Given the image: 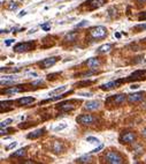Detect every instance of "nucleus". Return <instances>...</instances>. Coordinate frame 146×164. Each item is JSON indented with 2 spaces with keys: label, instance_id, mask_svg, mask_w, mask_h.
I'll use <instances>...</instances> for the list:
<instances>
[{
  "label": "nucleus",
  "instance_id": "40",
  "mask_svg": "<svg viewBox=\"0 0 146 164\" xmlns=\"http://www.w3.org/2000/svg\"><path fill=\"white\" fill-rule=\"evenodd\" d=\"M93 72H86V73H83V74H80V76H90V75H92Z\"/></svg>",
  "mask_w": 146,
  "mask_h": 164
},
{
  "label": "nucleus",
  "instance_id": "14",
  "mask_svg": "<svg viewBox=\"0 0 146 164\" xmlns=\"http://www.w3.org/2000/svg\"><path fill=\"white\" fill-rule=\"evenodd\" d=\"M99 102L98 101H89V102H86L85 103V105H84V108L86 110H89V111H93V110H97L99 108Z\"/></svg>",
  "mask_w": 146,
  "mask_h": 164
},
{
  "label": "nucleus",
  "instance_id": "49",
  "mask_svg": "<svg viewBox=\"0 0 146 164\" xmlns=\"http://www.w3.org/2000/svg\"><path fill=\"white\" fill-rule=\"evenodd\" d=\"M19 1H22V0H19Z\"/></svg>",
  "mask_w": 146,
  "mask_h": 164
},
{
  "label": "nucleus",
  "instance_id": "31",
  "mask_svg": "<svg viewBox=\"0 0 146 164\" xmlns=\"http://www.w3.org/2000/svg\"><path fill=\"white\" fill-rule=\"evenodd\" d=\"M41 29L44 31H48L51 29V23H45V24H41Z\"/></svg>",
  "mask_w": 146,
  "mask_h": 164
},
{
  "label": "nucleus",
  "instance_id": "24",
  "mask_svg": "<svg viewBox=\"0 0 146 164\" xmlns=\"http://www.w3.org/2000/svg\"><path fill=\"white\" fill-rule=\"evenodd\" d=\"M90 161V156H83V157H80L76 160L77 163H88Z\"/></svg>",
  "mask_w": 146,
  "mask_h": 164
},
{
  "label": "nucleus",
  "instance_id": "27",
  "mask_svg": "<svg viewBox=\"0 0 146 164\" xmlns=\"http://www.w3.org/2000/svg\"><path fill=\"white\" fill-rule=\"evenodd\" d=\"M67 128V124H60V125H58L56 127H54V131L55 132H59V131H62V129H65Z\"/></svg>",
  "mask_w": 146,
  "mask_h": 164
},
{
  "label": "nucleus",
  "instance_id": "2",
  "mask_svg": "<svg viewBox=\"0 0 146 164\" xmlns=\"http://www.w3.org/2000/svg\"><path fill=\"white\" fill-rule=\"evenodd\" d=\"M90 35L94 40H101L104 37H106L107 35V29L103 26H97V27L92 28L90 30Z\"/></svg>",
  "mask_w": 146,
  "mask_h": 164
},
{
  "label": "nucleus",
  "instance_id": "5",
  "mask_svg": "<svg viewBox=\"0 0 146 164\" xmlns=\"http://www.w3.org/2000/svg\"><path fill=\"white\" fill-rule=\"evenodd\" d=\"M58 60H59V58L58 57H51V58H46V59H44L43 61H40L39 63V66L41 68H50V67H52L54 66L56 63H58Z\"/></svg>",
  "mask_w": 146,
  "mask_h": 164
},
{
  "label": "nucleus",
  "instance_id": "28",
  "mask_svg": "<svg viewBox=\"0 0 146 164\" xmlns=\"http://www.w3.org/2000/svg\"><path fill=\"white\" fill-rule=\"evenodd\" d=\"M12 122H13V120H12L11 118H8V119H6V120H2V122H1V124H0V127H1V128H5V127H6L8 124H11Z\"/></svg>",
  "mask_w": 146,
  "mask_h": 164
},
{
  "label": "nucleus",
  "instance_id": "21",
  "mask_svg": "<svg viewBox=\"0 0 146 164\" xmlns=\"http://www.w3.org/2000/svg\"><path fill=\"white\" fill-rule=\"evenodd\" d=\"M26 155V148H21L17 151H15L12 154V157H23Z\"/></svg>",
  "mask_w": 146,
  "mask_h": 164
},
{
  "label": "nucleus",
  "instance_id": "1",
  "mask_svg": "<svg viewBox=\"0 0 146 164\" xmlns=\"http://www.w3.org/2000/svg\"><path fill=\"white\" fill-rule=\"evenodd\" d=\"M105 161L106 163L108 164H120V163H123V158L121 157L119 152L116 151H107L106 155H105Z\"/></svg>",
  "mask_w": 146,
  "mask_h": 164
},
{
  "label": "nucleus",
  "instance_id": "46",
  "mask_svg": "<svg viewBox=\"0 0 146 164\" xmlns=\"http://www.w3.org/2000/svg\"><path fill=\"white\" fill-rule=\"evenodd\" d=\"M139 20H146V14L144 16H139Z\"/></svg>",
  "mask_w": 146,
  "mask_h": 164
},
{
  "label": "nucleus",
  "instance_id": "43",
  "mask_svg": "<svg viewBox=\"0 0 146 164\" xmlns=\"http://www.w3.org/2000/svg\"><path fill=\"white\" fill-rule=\"evenodd\" d=\"M26 14H27V12H26V11H23V12H21V13L19 14V17H22V16H24Z\"/></svg>",
  "mask_w": 146,
  "mask_h": 164
},
{
  "label": "nucleus",
  "instance_id": "8",
  "mask_svg": "<svg viewBox=\"0 0 146 164\" xmlns=\"http://www.w3.org/2000/svg\"><path fill=\"white\" fill-rule=\"evenodd\" d=\"M135 139H136V135L131 133V132H127V133H124V134H122L121 137H120V141L122 142V143H131L135 141Z\"/></svg>",
  "mask_w": 146,
  "mask_h": 164
},
{
  "label": "nucleus",
  "instance_id": "6",
  "mask_svg": "<svg viewBox=\"0 0 146 164\" xmlns=\"http://www.w3.org/2000/svg\"><path fill=\"white\" fill-rule=\"evenodd\" d=\"M146 74V70H135L132 74H130L127 79V81H136V80H142L144 79Z\"/></svg>",
  "mask_w": 146,
  "mask_h": 164
},
{
  "label": "nucleus",
  "instance_id": "30",
  "mask_svg": "<svg viewBox=\"0 0 146 164\" xmlns=\"http://www.w3.org/2000/svg\"><path fill=\"white\" fill-rule=\"evenodd\" d=\"M86 141L88 142H91V143H99V140L97 137H86Z\"/></svg>",
  "mask_w": 146,
  "mask_h": 164
},
{
  "label": "nucleus",
  "instance_id": "25",
  "mask_svg": "<svg viewBox=\"0 0 146 164\" xmlns=\"http://www.w3.org/2000/svg\"><path fill=\"white\" fill-rule=\"evenodd\" d=\"M145 29H146V24H137V26L133 27V30H135L136 32L143 31V30H145Z\"/></svg>",
  "mask_w": 146,
  "mask_h": 164
},
{
  "label": "nucleus",
  "instance_id": "12",
  "mask_svg": "<svg viewBox=\"0 0 146 164\" xmlns=\"http://www.w3.org/2000/svg\"><path fill=\"white\" fill-rule=\"evenodd\" d=\"M105 2H106V0H89L86 4H89V5H90L91 9H95V8L101 7Z\"/></svg>",
  "mask_w": 146,
  "mask_h": 164
},
{
  "label": "nucleus",
  "instance_id": "22",
  "mask_svg": "<svg viewBox=\"0 0 146 164\" xmlns=\"http://www.w3.org/2000/svg\"><path fill=\"white\" fill-rule=\"evenodd\" d=\"M67 89V86H62V87H60V88H56V89H54L52 90L51 93H50V95H55V94H61V93H63L65 90Z\"/></svg>",
  "mask_w": 146,
  "mask_h": 164
},
{
  "label": "nucleus",
  "instance_id": "20",
  "mask_svg": "<svg viewBox=\"0 0 146 164\" xmlns=\"http://www.w3.org/2000/svg\"><path fill=\"white\" fill-rule=\"evenodd\" d=\"M23 90V88H20V87H14L11 89H6L4 93L5 94H16V93H21Z\"/></svg>",
  "mask_w": 146,
  "mask_h": 164
},
{
  "label": "nucleus",
  "instance_id": "13",
  "mask_svg": "<svg viewBox=\"0 0 146 164\" xmlns=\"http://www.w3.org/2000/svg\"><path fill=\"white\" fill-rule=\"evenodd\" d=\"M58 108L61 110V111H65V112H67V111H71V110H74L75 105H73V103H71V102H63V103H60Z\"/></svg>",
  "mask_w": 146,
  "mask_h": 164
},
{
  "label": "nucleus",
  "instance_id": "35",
  "mask_svg": "<svg viewBox=\"0 0 146 164\" xmlns=\"http://www.w3.org/2000/svg\"><path fill=\"white\" fill-rule=\"evenodd\" d=\"M8 104H13V101H6V102H1V108L4 106H8Z\"/></svg>",
  "mask_w": 146,
  "mask_h": 164
},
{
  "label": "nucleus",
  "instance_id": "44",
  "mask_svg": "<svg viewBox=\"0 0 146 164\" xmlns=\"http://www.w3.org/2000/svg\"><path fill=\"white\" fill-rule=\"evenodd\" d=\"M130 88H131V89H138V88H139V86H138V84H132Z\"/></svg>",
  "mask_w": 146,
  "mask_h": 164
},
{
  "label": "nucleus",
  "instance_id": "39",
  "mask_svg": "<svg viewBox=\"0 0 146 164\" xmlns=\"http://www.w3.org/2000/svg\"><path fill=\"white\" fill-rule=\"evenodd\" d=\"M56 75H59V73H54V74H48V75H47V79H48V80H51V79H54V76H56Z\"/></svg>",
  "mask_w": 146,
  "mask_h": 164
},
{
  "label": "nucleus",
  "instance_id": "10",
  "mask_svg": "<svg viewBox=\"0 0 146 164\" xmlns=\"http://www.w3.org/2000/svg\"><path fill=\"white\" fill-rule=\"evenodd\" d=\"M15 80H17V76L15 75H5V76H1V84H12L14 83Z\"/></svg>",
  "mask_w": 146,
  "mask_h": 164
},
{
  "label": "nucleus",
  "instance_id": "4",
  "mask_svg": "<svg viewBox=\"0 0 146 164\" xmlns=\"http://www.w3.org/2000/svg\"><path fill=\"white\" fill-rule=\"evenodd\" d=\"M76 122L82 125H91L95 122V118L92 114H80L76 118Z\"/></svg>",
  "mask_w": 146,
  "mask_h": 164
},
{
  "label": "nucleus",
  "instance_id": "37",
  "mask_svg": "<svg viewBox=\"0 0 146 164\" xmlns=\"http://www.w3.org/2000/svg\"><path fill=\"white\" fill-rule=\"evenodd\" d=\"M14 42H15L14 40H7V41H5V45H6V46H9V45L13 44Z\"/></svg>",
  "mask_w": 146,
  "mask_h": 164
},
{
  "label": "nucleus",
  "instance_id": "42",
  "mask_svg": "<svg viewBox=\"0 0 146 164\" xmlns=\"http://www.w3.org/2000/svg\"><path fill=\"white\" fill-rule=\"evenodd\" d=\"M27 75H30V76H37V73H36V72H28Z\"/></svg>",
  "mask_w": 146,
  "mask_h": 164
},
{
  "label": "nucleus",
  "instance_id": "33",
  "mask_svg": "<svg viewBox=\"0 0 146 164\" xmlns=\"http://www.w3.org/2000/svg\"><path fill=\"white\" fill-rule=\"evenodd\" d=\"M16 146H17V142H15V141H14V142H12L11 145H8V146L6 147V149H7V150H11V149H13V148H15Z\"/></svg>",
  "mask_w": 146,
  "mask_h": 164
},
{
  "label": "nucleus",
  "instance_id": "7",
  "mask_svg": "<svg viewBox=\"0 0 146 164\" xmlns=\"http://www.w3.org/2000/svg\"><path fill=\"white\" fill-rule=\"evenodd\" d=\"M122 82H124V80H116V81L107 82L105 84H101V86H100V89H103V90H110V89H113V88L119 87Z\"/></svg>",
  "mask_w": 146,
  "mask_h": 164
},
{
  "label": "nucleus",
  "instance_id": "11",
  "mask_svg": "<svg viewBox=\"0 0 146 164\" xmlns=\"http://www.w3.org/2000/svg\"><path fill=\"white\" fill-rule=\"evenodd\" d=\"M35 102V98L33 97H22V98H19L17 99V104L20 106H23V105H29L31 103Z\"/></svg>",
  "mask_w": 146,
  "mask_h": 164
},
{
  "label": "nucleus",
  "instance_id": "38",
  "mask_svg": "<svg viewBox=\"0 0 146 164\" xmlns=\"http://www.w3.org/2000/svg\"><path fill=\"white\" fill-rule=\"evenodd\" d=\"M38 84H43V80H37L31 83V86H38Z\"/></svg>",
  "mask_w": 146,
  "mask_h": 164
},
{
  "label": "nucleus",
  "instance_id": "18",
  "mask_svg": "<svg viewBox=\"0 0 146 164\" xmlns=\"http://www.w3.org/2000/svg\"><path fill=\"white\" fill-rule=\"evenodd\" d=\"M112 50V44H104L97 49V53H106Z\"/></svg>",
  "mask_w": 146,
  "mask_h": 164
},
{
  "label": "nucleus",
  "instance_id": "9",
  "mask_svg": "<svg viewBox=\"0 0 146 164\" xmlns=\"http://www.w3.org/2000/svg\"><path fill=\"white\" fill-rule=\"evenodd\" d=\"M143 98H144V93H143V91L133 93V94L128 95V101H129V103H137V102H140Z\"/></svg>",
  "mask_w": 146,
  "mask_h": 164
},
{
  "label": "nucleus",
  "instance_id": "48",
  "mask_svg": "<svg viewBox=\"0 0 146 164\" xmlns=\"http://www.w3.org/2000/svg\"><path fill=\"white\" fill-rule=\"evenodd\" d=\"M137 1H139V2H145L146 0H137Z\"/></svg>",
  "mask_w": 146,
  "mask_h": 164
},
{
  "label": "nucleus",
  "instance_id": "16",
  "mask_svg": "<svg viewBox=\"0 0 146 164\" xmlns=\"http://www.w3.org/2000/svg\"><path fill=\"white\" fill-rule=\"evenodd\" d=\"M45 133V128H39V129H36V131H33V132H31V133H29L27 135L28 139H37V137H41L43 134Z\"/></svg>",
  "mask_w": 146,
  "mask_h": 164
},
{
  "label": "nucleus",
  "instance_id": "23",
  "mask_svg": "<svg viewBox=\"0 0 146 164\" xmlns=\"http://www.w3.org/2000/svg\"><path fill=\"white\" fill-rule=\"evenodd\" d=\"M76 37H77V34H75V32H71V34H68L66 37H65V41H67V42L75 41V40H76Z\"/></svg>",
  "mask_w": 146,
  "mask_h": 164
},
{
  "label": "nucleus",
  "instance_id": "19",
  "mask_svg": "<svg viewBox=\"0 0 146 164\" xmlns=\"http://www.w3.org/2000/svg\"><path fill=\"white\" fill-rule=\"evenodd\" d=\"M63 149V146H62V143L61 142H59V141H54L53 145H52V150L54 152H56V154H59V152H61Z\"/></svg>",
  "mask_w": 146,
  "mask_h": 164
},
{
  "label": "nucleus",
  "instance_id": "15",
  "mask_svg": "<svg viewBox=\"0 0 146 164\" xmlns=\"http://www.w3.org/2000/svg\"><path fill=\"white\" fill-rule=\"evenodd\" d=\"M112 101H113V103L114 104H116V105H120V104H122L125 99H127V96L124 95V94H119V95H115L113 96L112 98H110Z\"/></svg>",
  "mask_w": 146,
  "mask_h": 164
},
{
  "label": "nucleus",
  "instance_id": "34",
  "mask_svg": "<svg viewBox=\"0 0 146 164\" xmlns=\"http://www.w3.org/2000/svg\"><path fill=\"white\" fill-rule=\"evenodd\" d=\"M101 149H104V145H99V147H97L95 149H93L92 151H90V154H94V152H98L99 150H101Z\"/></svg>",
  "mask_w": 146,
  "mask_h": 164
},
{
  "label": "nucleus",
  "instance_id": "3",
  "mask_svg": "<svg viewBox=\"0 0 146 164\" xmlns=\"http://www.w3.org/2000/svg\"><path fill=\"white\" fill-rule=\"evenodd\" d=\"M35 47V43L33 42H24V43H17L14 46V51L20 53V52H27L30 51Z\"/></svg>",
  "mask_w": 146,
  "mask_h": 164
},
{
  "label": "nucleus",
  "instance_id": "32",
  "mask_svg": "<svg viewBox=\"0 0 146 164\" xmlns=\"http://www.w3.org/2000/svg\"><path fill=\"white\" fill-rule=\"evenodd\" d=\"M4 70H5V72H8V73H16V72H19V70H20V68H12V69H5L4 68V67H2V68H1V72H4Z\"/></svg>",
  "mask_w": 146,
  "mask_h": 164
},
{
  "label": "nucleus",
  "instance_id": "17",
  "mask_svg": "<svg viewBox=\"0 0 146 164\" xmlns=\"http://www.w3.org/2000/svg\"><path fill=\"white\" fill-rule=\"evenodd\" d=\"M86 65H88V67H90L92 69L97 68L100 65V60L98 58H90V59L86 60Z\"/></svg>",
  "mask_w": 146,
  "mask_h": 164
},
{
  "label": "nucleus",
  "instance_id": "41",
  "mask_svg": "<svg viewBox=\"0 0 146 164\" xmlns=\"http://www.w3.org/2000/svg\"><path fill=\"white\" fill-rule=\"evenodd\" d=\"M78 95L80 96H88V97H90V96H92V94H91V93H80Z\"/></svg>",
  "mask_w": 146,
  "mask_h": 164
},
{
  "label": "nucleus",
  "instance_id": "29",
  "mask_svg": "<svg viewBox=\"0 0 146 164\" xmlns=\"http://www.w3.org/2000/svg\"><path fill=\"white\" fill-rule=\"evenodd\" d=\"M90 84H92V81H90V80H85V81H80L77 83V86L78 87H82V86H90Z\"/></svg>",
  "mask_w": 146,
  "mask_h": 164
},
{
  "label": "nucleus",
  "instance_id": "26",
  "mask_svg": "<svg viewBox=\"0 0 146 164\" xmlns=\"http://www.w3.org/2000/svg\"><path fill=\"white\" fill-rule=\"evenodd\" d=\"M7 8H8L9 11H16V9L19 8V6H17V4H14V2H9V4H8V6H7Z\"/></svg>",
  "mask_w": 146,
  "mask_h": 164
},
{
  "label": "nucleus",
  "instance_id": "45",
  "mask_svg": "<svg viewBox=\"0 0 146 164\" xmlns=\"http://www.w3.org/2000/svg\"><path fill=\"white\" fill-rule=\"evenodd\" d=\"M142 134H143V135H144V137H146V128H144V129H143V132H142Z\"/></svg>",
  "mask_w": 146,
  "mask_h": 164
},
{
  "label": "nucleus",
  "instance_id": "47",
  "mask_svg": "<svg viewBox=\"0 0 146 164\" xmlns=\"http://www.w3.org/2000/svg\"><path fill=\"white\" fill-rule=\"evenodd\" d=\"M115 36H116L118 38H120V37H121V35H120V34H115Z\"/></svg>",
  "mask_w": 146,
  "mask_h": 164
},
{
  "label": "nucleus",
  "instance_id": "36",
  "mask_svg": "<svg viewBox=\"0 0 146 164\" xmlns=\"http://www.w3.org/2000/svg\"><path fill=\"white\" fill-rule=\"evenodd\" d=\"M86 24H88V21H86V20H84V21H82L80 23L76 24V28H82V27H84V26H86Z\"/></svg>",
  "mask_w": 146,
  "mask_h": 164
}]
</instances>
